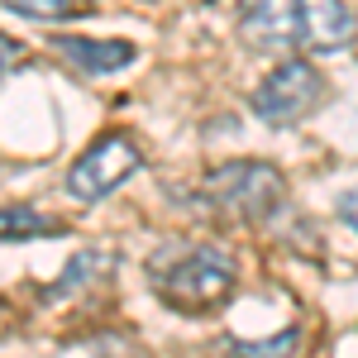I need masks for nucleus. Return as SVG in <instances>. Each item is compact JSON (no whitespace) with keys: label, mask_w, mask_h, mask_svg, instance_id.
Listing matches in <instances>:
<instances>
[{"label":"nucleus","mask_w":358,"mask_h":358,"mask_svg":"<svg viewBox=\"0 0 358 358\" xmlns=\"http://www.w3.org/2000/svg\"><path fill=\"white\" fill-rule=\"evenodd\" d=\"M148 277H153V292L172 310H187V315H201L234 292V263H229V253L210 244L158 248V258L148 263Z\"/></svg>","instance_id":"nucleus-1"},{"label":"nucleus","mask_w":358,"mask_h":358,"mask_svg":"<svg viewBox=\"0 0 358 358\" xmlns=\"http://www.w3.org/2000/svg\"><path fill=\"white\" fill-rule=\"evenodd\" d=\"M206 201L229 220L258 224L287 201V182L273 163H224L206 177Z\"/></svg>","instance_id":"nucleus-2"},{"label":"nucleus","mask_w":358,"mask_h":358,"mask_svg":"<svg viewBox=\"0 0 358 358\" xmlns=\"http://www.w3.org/2000/svg\"><path fill=\"white\" fill-rule=\"evenodd\" d=\"M320 101H325V82H320V72H315L310 62H301V57H287L282 67L268 72V82L253 91L248 106H253V115H258L263 124L282 129V124L306 120Z\"/></svg>","instance_id":"nucleus-3"},{"label":"nucleus","mask_w":358,"mask_h":358,"mask_svg":"<svg viewBox=\"0 0 358 358\" xmlns=\"http://www.w3.org/2000/svg\"><path fill=\"white\" fill-rule=\"evenodd\" d=\"M138 167H143V153H138L134 138L106 134L72 163V172H67V192L77 196V201H101V196H110L120 182H129Z\"/></svg>","instance_id":"nucleus-4"},{"label":"nucleus","mask_w":358,"mask_h":358,"mask_svg":"<svg viewBox=\"0 0 358 358\" xmlns=\"http://www.w3.org/2000/svg\"><path fill=\"white\" fill-rule=\"evenodd\" d=\"M239 29L258 53H287L301 43V0H239Z\"/></svg>","instance_id":"nucleus-5"},{"label":"nucleus","mask_w":358,"mask_h":358,"mask_svg":"<svg viewBox=\"0 0 358 358\" xmlns=\"http://www.w3.org/2000/svg\"><path fill=\"white\" fill-rule=\"evenodd\" d=\"M354 15L344 0H301V43L310 53H339L354 43Z\"/></svg>","instance_id":"nucleus-6"},{"label":"nucleus","mask_w":358,"mask_h":358,"mask_svg":"<svg viewBox=\"0 0 358 358\" xmlns=\"http://www.w3.org/2000/svg\"><path fill=\"white\" fill-rule=\"evenodd\" d=\"M57 53L67 57L72 67H82L86 77H106V72H120L134 62V43H96V38H57Z\"/></svg>","instance_id":"nucleus-7"},{"label":"nucleus","mask_w":358,"mask_h":358,"mask_svg":"<svg viewBox=\"0 0 358 358\" xmlns=\"http://www.w3.org/2000/svg\"><path fill=\"white\" fill-rule=\"evenodd\" d=\"M0 229H5V239L15 244V239H34V234H53L57 224L43 220V215H34L24 206H5V215H0Z\"/></svg>","instance_id":"nucleus-8"},{"label":"nucleus","mask_w":358,"mask_h":358,"mask_svg":"<svg viewBox=\"0 0 358 358\" xmlns=\"http://www.w3.org/2000/svg\"><path fill=\"white\" fill-rule=\"evenodd\" d=\"M96 268H106V258H101V253H77V258L67 263L62 282H53V287H48L43 296H48V301H57V296H72L77 287H86V282H91L86 273H96Z\"/></svg>","instance_id":"nucleus-9"},{"label":"nucleus","mask_w":358,"mask_h":358,"mask_svg":"<svg viewBox=\"0 0 358 358\" xmlns=\"http://www.w3.org/2000/svg\"><path fill=\"white\" fill-rule=\"evenodd\" d=\"M5 10H15V15H34V20L77 15V10H72V0H5Z\"/></svg>","instance_id":"nucleus-10"},{"label":"nucleus","mask_w":358,"mask_h":358,"mask_svg":"<svg viewBox=\"0 0 358 358\" xmlns=\"http://www.w3.org/2000/svg\"><path fill=\"white\" fill-rule=\"evenodd\" d=\"M339 215H344V224L358 234V187H349V192L339 196Z\"/></svg>","instance_id":"nucleus-11"},{"label":"nucleus","mask_w":358,"mask_h":358,"mask_svg":"<svg viewBox=\"0 0 358 358\" xmlns=\"http://www.w3.org/2000/svg\"><path fill=\"white\" fill-rule=\"evenodd\" d=\"M296 344V330H287V334H277V339H268V344H239L244 354H268V349H292Z\"/></svg>","instance_id":"nucleus-12"}]
</instances>
